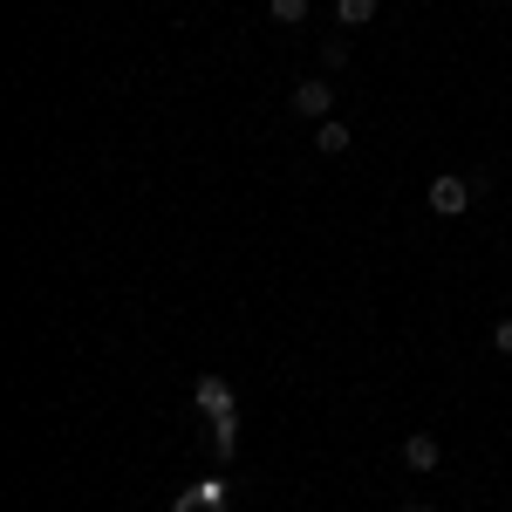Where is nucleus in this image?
Instances as JSON below:
<instances>
[{
  "label": "nucleus",
  "mask_w": 512,
  "mask_h": 512,
  "mask_svg": "<svg viewBox=\"0 0 512 512\" xmlns=\"http://www.w3.org/2000/svg\"><path fill=\"white\" fill-rule=\"evenodd\" d=\"M274 21L280 28H301L308 21V0H274Z\"/></svg>",
  "instance_id": "9"
},
{
  "label": "nucleus",
  "mask_w": 512,
  "mask_h": 512,
  "mask_svg": "<svg viewBox=\"0 0 512 512\" xmlns=\"http://www.w3.org/2000/svg\"><path fill=\"white\" fill-rule=\"evenodd\" d=\"M492 349H499V355H512V315L499 321V328H492Z\"/></svg>",
  "instance_id": "10"
},
{
  "label": "nucleus",
  "mask_w": 512,
  "mask_h": 512,
  "mask_svg": "<svg viewBox=\"0 0 512 512\" xmlns=\"http://www.w3.org/2000/svg\"><path fill=\"white\" fill-rule=\"evenodd\" d=\"M335 14H342V28H369L376 21V0H335Z\"/></svg>",
  "instance_id": "8"
},
{
  "label": "nucleus",
  "mask_w": 512,
  "mask_h": 512,
  "mask_svg": "<svg viewBox=\"0 0 512 512\" xmlns=\"http://www.w3.org/2000/svg\"><path fill=\"white\" fill-rule=\"evenodd\" d=\"M437 458H444V451H437V437H431V431L403 437V465H410V472H437Z\"/></svg>",
  "instance_id": "5"
},
{
  "label": "nucleus",
  "mask_w": 512,
  "mask_h": 512,
  "mask_svg": "<svg viewBox=\"0 0 512 512\" xmlns=\"http://www.w3.org/2000/svg\"><path fill=\"white\" fill-rule=\"evenodd\" d=\"M472 178H458V171H444V178H431V212L437 219H465L472 212Z\"/></svg>",
  "instance_id": "1"
},
{
  "label": "nucleus",
  "mask_w": 512,
  "mask_h": 512,
  "mask_svg": "<svg viewBox=\"0 0 512 512\" xmlns=\"http://www.w3.org/2000/svg\"><path fill=\"white\" fill-rule=\"evenodd\" d=\"M315 151L321 158H342V151H349V123H335V117L315 123Z\"/></svg>",
  "instance_id": "6"
},
{
  "label": "nucleus",
  "mask_w": 512,
  "mask_h": 512,
  "mask_svg": "<svg viewBox=\"0 0 512 512\" xmlns=\"http://www.w3.org/2000/svg\"><path fill=\"white\" fill-rule=\"evenodd\" d=\"M403 512H431V506H403Z\"/></svg>",
  "instance_id": "11"
},
{
  "label": "nucleus",
  "mask_w": 512,
  "mask_h": 512,
  "mask_svg": "<svg viewBox=\"0 0 512 512\" xmlns=\"http://www.w3.org/2000/svg\"><path fill=\"white\" fill-rule=\"evenodd\" d=\"M192 403L205 410V417H233V410H239V403H233V383H226V376H198V383H192Z\"/></svg>",
  "instance_id": "2"
},
{
  "label": "nucleus",
  "mask_w": 512,
  "mask_h": 512,
  "mask_svg": "<svg viewBox=\"0 0 512 512\" xmlns=\"http://www.w3.org/2000/svg\"><path fill=\"white\" fill-rule=\"evenodd\" d=\"M171 512H226V485L205 478V485H192V492H178V506H171Z\"/></svg>",
  "instance_id": "4"
},
{
  "label": "nucleus",
  "mask_w": 512,
  "mask_h": 512,
  "mask_svg": "<svg viewBox=\"0 0 512 512\" xmlns=\"http://www.w3.org/2000/svg\"><path fill=\"white\" fill-rule=\"evenodd\" d=\"M212 444H219V458H233V451H239V410H233V417H212Z\"/></svg>",
  "instance_id": "7"
},
{
  "label": "nucleus",
  "mask_w": 512,
  "mask_h": 512,
  "mask_svg": "<svg viewBox=\"0 0 512 512\" xmlns=\"http://www.w3.org/2000/svg\"><path fill=\"white\" fill-rule=\"evenodd\" d=\"M287 103H294V117H308V123H328V110H335V89H328V82H301V89H294Z\"/></svg>",
  "instance_id": "3"
}]
</instances>
